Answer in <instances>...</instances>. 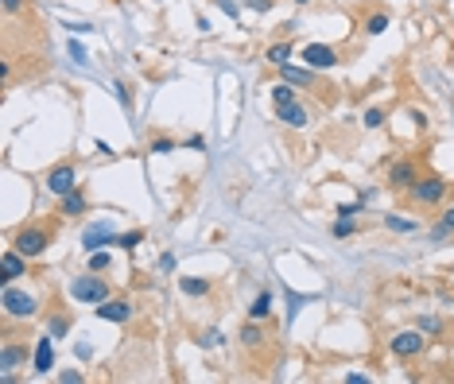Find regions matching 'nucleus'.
Instances as JSON below:
<instances>
[{
  "label": "nucleus",
  "mask_w": 454,
  "mask_h": 384,
  "mask_svg": "<svg viewBox=\"0 0 454 384\" xmlns=\"http://www.w3.org/2000/svg\"><path fill=\"white\" fill-rule=\"evenodd\" d=\"M214 4H217L221 12H226V16H233V20L241 16V4H237V0H214Z\"/></svg>",
  "instance_id": "2f4dec72"
},
{
  "label": "nucleus",
  "mask_w": 454,
  "mask_h": 384,
  "mask_svg": "<svg viewBox=\"0 0 454 384\" xmlns=\"http://www.w3.org/2000/svg\"><path fill=\"white\" fill-rule=\"evenodd\" d=\"M140 241H144V229H129V233H117V237H113V245L125 248V253H132Z\"/></svg>",
  "instance_id": "5701e85b"
},
{
  "label": "nucleus",
  "mask_w": 454,
  "mask_h": 384,
  "mask_svg": "<svg viewBox=\"0 0 454 384\" xmlns=\"http://www.w3.org/2000/svg\"><path fill=\"white\" fill-rule=\"evenodd\" d=\"M86 210H89V198L82 194L78 187L70 190V194H62V198H59V214H62V217H82Z\"/></svg>",
  "instance_id": "dca6fc26"
},
{
  "label": "nucleus",
  "mask_w": 454,
  "mask_h": 384,
  "mask_svg": "<svg viewBox=\"0 0 454 384\" xmlns=\"http://www.w3.org/2000/svg\"><path fill=\"white\" fill-rule=\"evenodd\" d=\"M31 369H35V373L39 376H47L51 369H55V334H43L39 342H35V354H31Z\"/></svg>",
  "instance_id": "9b49d317"
},
{
  "label": "nucleus",
  "mask_w": 454,
  "mask_h": 384,
  "mask_svg": "<svg viewBox=\"0 0 454 384\" xmlns=\"http://www.w3.org/2000/svg\"><path fill=\"white\" fill-rule=\"evenodd\" d=\"M113 221H93V226L82 233V248L86 253H98V248H105V245H113Z\"/></svg>",
  "instance_id": "f8f14e48"
},
{
  "label": "nucleus",
  "mask_w": 454,
  "mask_h": 384,
  "mask_svg": "<svg viewBox=\"0 0 454 384\" xmlns=\"http://www.w3.org/2000/svg\"><path fill=\"white\" fill-rule=\"evenodd\" d=\"M330 233H334V237H354L357 233V221H354V217H338L334 226H330Z\"/></svg>",
  "instance_id": "bb28decb"
},
{
  "label": "nucleus",
  "mask_w": 454,
  "mask_h": 384,
  "mask_svg": "<svg viewBox=\"0 0 454 384\" xmlns=\"http://www.w3.org/2000/svg\"><path fill=\"white\" fill-rule=\"evenodd\" d=\"M221 342H226V338H221V330H217V326H210V330H202V334H198V345H206V349H210V345L217 349Z\"/></svg>",
  "instance_id": "cd10ccee"
},
{
  "label": "nucleus",
  "mask_w": 454,
  "mask_h": 384,
  "mask_svg": "<svg viewBox=\"0 0 454 384\" xmlns=\"http://www.w3.org/2000/svg\"><path fill=\"white\" fill-rule=\"evenodd\" d=\"M20 365H28V342H4V349H0V373H12Z\"/></svg>",
  "instance_id": "4468645a"
},
{
  "label": "nucleus",
  "mask_w": 454,
  "mask_h": 384,
  "mask_svg": "<svg viewBox=\"0 0 454 384\" xmlns=\"http://www.w3.org/2000/svg\"><path fill=\"white\" fill-rule=\"evenodd\" d=\"M74 179H78V171H74V163H55V167L47 171V179H43V183H47V190H51L55 198H62V194H70V190L78 187Z\"/></svg>",
  "instance_id": "0eeeda50"
},
{
  "label": "nucleus",
  "mask_w": 454,
  "mask_h": 384,
  "mask_svg": "<svg viewBox=\"0 0 454 384\" xmlns=\"http://www.w3.org/2000/svg\"><path fill=\"white\" fill-rule=\"evenodd\" d=\"M361 125L365 128H381L385 125V109H365V113H361Z\"/></svg>",
  "instance_id": "c85d7f7f"
},
{
  "label": "nucleus",
  "mask_w": 454,
  "mask_h": 384,
  "mask_svg": "<svg viewBox=\"0 0 454 384\" xmlns=\"http://www.w3.org/2000/svg\"><path fill=\"white\" fill-rule=\"evenodd\" d=\"M12 248H16V253H24L28 260H35V256H43V253L51 248V229L39 226V221L20 226L16 233H12Z\"/></svg>",
  "instance_id": "f03ea898"
},
{
  "label": "nucleus",
  "mask_w": 454,
  "mask_h": 384,
  "mask_svg": "<svg viewBox=\"0 0 454 384\" xmlns=\"http://www.w3.org/2000/svg\"><path fill=\"white\" fill-rule=\"evenodd\" d=\"M264 342H268V334L257 326V318L241 326V345H245V349H264Z\"/></svg>",
  "instance_id": "a211bd4d"
},
{
  "label": "nucleus",
  "mask_w": 454,
  "mask_h": 384,
  "mask_svg": "<svg viewBox=\"0 0 454 384\" xmlns=\"http://www.w3.org/2000/svg\"><path fill=\"white\" fill-rule=\"evenodd\" d=\"M276 4V0H245V8H253V12H268Z\"/></svg>",
  "instance_id": "f704fd0d"
},
{
  "label": "nucleus",
  "mask_w": 454,
  "mask_h": 384,
  "mask_svg": "<svg viewBox=\"0 0 454 384\" xmlns=\"http://www.w3.org/2000/svg\"><path fill=\"white\" fill-rule=\"evenodd\" d=\"M0 272H4V284L20 280L24 272H28V256H24V253H16V248H8V253L0 256Z\"/></svg>",
  "instance_id": "2eb2a0df"
},
{
  "label": "nucleus",
  "mask_w": 454,
  "mask_h": 384,
  "mask_svg": "<svg viewBox=\"0 0 454 384\" xmlns=\"http://www.w3.org/2000/svg\"><path fill=\"white\" fill-rule=\"evenodd\" d=\"M419 330H424V334H431V338H439V334H443V322H439V318H431V315H424V318H419Z\"/></svg>",
  "instance_id": "7c9ffc66"
},
{
  "label": "nucleus",
  "mask_w": 454,
  "mask_h": 384,
  "mask_svg": "<svg viewBox=\"0 0 454 384\" xmlns=\"http://www.w3.org/2000/svg\"><path fill=\"white\" fill-rule=\"evenodd\" d=\"M93 311H98V318H105V322H129L132 318V303L125 295H109L105 303H98Z\"/></svg>",
  "instance_id": "9d476101"
},
{
  "label": "nucleus",
  "mask_w": 454,
  "mask_h": 384,
  "mask_svg": "<svg viewBox=\"0 0 454 384\" xmlns=\"http://www.w3.org/2000/svg\"><path fill=\"white\" fill-rule=\"evenodd\" d=\"M70 295L78 299V303H93V307H98V303H105V299H109V284L101 276H89V272H86V276L70 280Z\"/></svg>",
  "instance_id": "39448f33"
},
{
  "label": "nucleus",
  "mask_w": 454,
  "mask_h": 384,
  "mask_svg": "<svg viewBox=\"0 0 454 384\" xmlns=\"http://www.w3.org/2000/svg\"><path fill=\"white\" fill-rule=\"evenodd\" d=\"M454 233V206H446L443 214H439V221H435V229L427 237H431V241H443V237H451Z\"/></svg>",
  "instance_id": "6ab92c4d"
},
{
  "label": "nucleus",
  "mask_w": 454,
  "mask_h": 384,
  "mask_svg": "<svg viewBox=\"0 0 454 384\" xmlns=\"http://www.w3.org/2000/svg\"><path fill=\"white\" fill-rule=\"evenodd\" d=\"M388 345H392L396 357H419L427 349V338H424V330H400Z\"/></svg>",
  "instance_id": "1a4fd4ad"
},
{
  "label": "nucleus",
  "mask_w": 454,
  "mask_h": 384,
  "mask_svg": "<svg viewBox=\"0 0 454 384\" xmlns=\"http://www.w3.org/2000/svg\"><path fill=\"white\" fill-rule=\"evenodd\" d=\"M385 226L392 229V233H412L415 221H412V217H400V214H388V217H385Z\"/></svg>",
  "instance_id": "393cba45"
},
{
  "label": "nucleus",
  "mask_w": 454,
  "mask_h": 384,
  "mask_svg": "<svg viewBox=\"0 0 454 384\" xmlns=\"http://www.w3.org/2000/svg\"><path fill=\"white\" fill-rule=\"evenodd\" d=\"M0 311H4V318H35L39 315V299L31 295V291H20V287L4 284V291H0Z\"/></svg>",
  "instance_id": "7ed1b4c3"
},
{
  "label": "nucleus",
  "mask_w": 454,
  "mask_h": 384,
  "mask_svg": "<svg viewBox=\"0 0 454 384\" xmlns=\"http://www.w3.org/2000/svg\"><path fill=\"white\" fill-rule=\"evenodd\" d=\"M179 291L190 295V299H202V295L214 291V280H206V276H179Z\"/></svg>",
  "instance_id": "f3484780"
},
{
  "label": "nucleus",
  "mask_w": 454,
  "mask_h": 384,
  "mask_svg": "<svg viewBox=\"0 0 454 384\" xmlns=\"http://www.w3.org/2000/svg\"><path fill=\"white\" fill-rule=\"evenodd\" d=\"M280 78L284 82H291V86H307V89H315L318 86V70L315 66H291V62H284V66H280Z\"/></svg>",
  "instance_id": "ddd939ff"
},
{
  "label": "nucleus",
  "mask_w": 454,
  "mask_h": 384,
  "mask_svg": "<svg viewBox=\"0 0 454 384\" xmlns=\"http://www.w3.org/2000/svg\"><path fill=\"white\" fill-rule=\"evenodd\" d=\"M70 55H74V62H86V47L78 39H70Z\"/></svg>",
  "instance_id": "c9c22d12"
},
{
  "label": "nucleus",
  "mask_w": 454,
  "mask_h": 384,
  "mask_svg": "<svg viewBox=\"0 0 454 384\" xmlns=\"http://www.w3.org/2000/svg\"><path fill=\"white\" fill-rule=\"evenodd\" d=\"M4 12H20V0H4Z\"/></svg>",
  "instance_id": "e433bc0d"
},
{
  "label": "nucleus",
  "mask_w": 454,
  "mask_h": 384,
  "mask_svg": "<svg viewBox=\"0 0 454 384\" xmlns=\"http://www.w3.org/2000/svg\"><path fill=\"white\" fill-rule=\"evenodd\" d=\"M59 381H62V384H82V373H78V369H62Z\"/></svg>",
  "instance_id": "473e14b6"
},
{
  "label": "nucleus",
  "mask_w": 454,
  "mask_h": 384,
  "mask_svg": "<svg viewBox=\"0 0 454 384\" xmlns=\"http://www.w3.org/2000/svg\"><path fill=\"white\" fill-rule=\"evenodd\" d=\"M89 256V272H105L109 268V253L105 248H98V253H86Z\"/></svg>",
  "instance_id": "c756f323"
},
{
  "label": "nucleus",
  "mask_w": 454,
  "mask_h": 384,
  "mask_svg": "<svg viewBox=\"0 0 454 384\" xmlns=\"http://www.w3.org/2000/svg\"><path fill=\"white\" fill-rule=\"evenodd\" d=\"M264 59L272 62V66H284V62H291V43H272V47L264 51Z\"/></svg>",
  "instance_id": "412c9836"
},
{
  "label": "nucleus",
  "mask_w": 454,
  "mask_h": 384,
  "mask_svg": "<svg viewBox=\"0 0 454 384\" xmlns=\"http://www.w3.org/2000/svg\"><path fill=\"white\" fill-rule=\"evenodd\" d=\"M268 315H272V291H260V295L253 299V307H248V318L260 322V318H268Z\"/></svg>",
  "instance_id": "aec40b11"
},
{
  "label": "nucleus",
  "mask_w": 454,
  "mask_h": 384,
  "mask_svg": "<svg viewBox=\"0 0 454 384\" xmlns=\"http://www.w3.org/2000/svg\"><path fill=\"white\" fill-rule=\"evenodd\" d=\"M415 183H419V167H415L412 159H396L392 167H388V190H400V194H408Z\"/></svg>",
  "instance_id": "423d86ee"
},
{
  "label": "nucleus",
  "mask_w": 454,
  "mask_h": 384,
  "mask_svg": "<svg viewBox=\"0 0 454 384\" xmlns=\"http://www.w3.org/2000/svg\"><path fill=\"white\" fill-rule=\"evenodd\" d=\"M272 109H276V120H284L287 128H307V125H311V113L299 105L296 86H291V82L272 86Z\"/></svg>",
  "instance_id": "f257e3e1"
},
{
  "label": "nucleus",
  "mask_w": 454,
  "mask_h": 384,
  "mask_svg": "<svg viewBox=\"0 0 454 384\" xmlns=\"http://www.w3.org/2000/svg\"><path fill=\"white\" fill-rule=\"evenodd\" d=\"M47 330H51L55 338H66V334H70V315H51V318H47Z\"/></svg>",
  "instance_id": "b1692460"
},
{
  "label": "nucleus",
  "mask_w": 454,
  "mask_h": 384,
  "mask_svg": "<svg viewBox=\"0 0 454 384\" xmlns=\"http://www.w3.org/2000/svg\"><path fill=\"white\" fill-rule=\"evenodd\" d=\"M296 4H307V0H296Z\"/></svg>",
  "instance_id": "4c0bfd02"
},
{
  "label": "nucleus",
  "mask_w": 454,
  "mask_h": 384,
  "mask_svg": "<svg viewBox=\"0 0 454 384\" xmlns=\"http://www.w3.org/2000/svg\"><path fill=\"white\" fill-rule=\"evenodd\" d=\"M388 24H392L388 12H373V16H365V31H369V35H385Z\"/></svg>",
  "instance_id": "4be33fe9"
},
{
  "label": "nucleus",
  "mask_w": 454,
  "mask_h": 384,
  "mask_svg": "<svg viewBox=\"0 0 454 384\" xmlns=\"http://www.w3.org/2000/svg\"><path fill=\"white\" fill-rule=\"evenodd\" d=\"M299 59L307 62V66H315V70H330L342 62V55H338L334 47H326V43H307L303 51H299Z\"/></svg>",
  "instance_id": "6e6552de"
},
{
  "label": "nucleus",
  "mask_w": 454,
  "mask_h": 384,
  "mask_svg": "<svg viewBox=\"0 0 454 384\" xmlns=\"http://www.w3.org/2000/svg\"><path fill=\"white\" fill-rule=\"evenodd\" d=\"M148 152H152V156H171V152H175V140H171V136H156L148 144Z\"/></svg>",
  "instance_id": "a878e982"
},
{
  "label": "nucleus",
  "mask_w": 454,
  "mask_h": 384,
  "mask_svg": "<svg viewBox=\"0 0 454 384\" xmlns=\"http://www.w3.org/2000/svg\"><path fill=\"white\" fill-rule=\"evenodd\" d=\"M117 98H120V105H125V109H132V93H129L125 82H117Z\"/></svg>",
  "instance_id": "72a5a7b5"
},
{
  "label": "nucleus",
  "mask_w": 454,
  "mask_h": 384,
  "mask_svg": "<svg viewBox=\"0 0 454 384\" xmlns=\"http://www.w3.org/2000/svg\"><path fill=\"white\" fill-rule=\"evenodd\" d=\"M446 190L451 187H446L439 175H419V183L408 190V198H412V206H443Z\"/></svg>",
  "instance_id": "20e7f679"
}]
</instances>
